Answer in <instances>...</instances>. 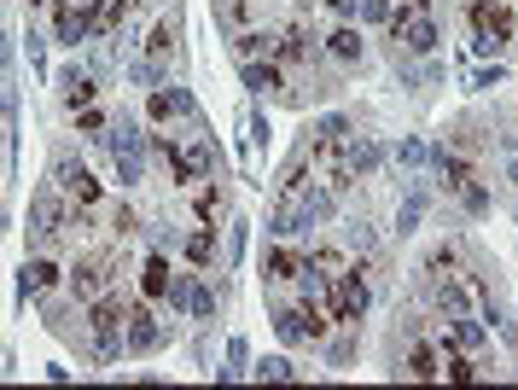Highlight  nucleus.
Instances as JSON below:
<instances>
[{"label":"nucleus","instance_id":"2eb2a0df","mask_svg":"<svg viewBox=\"0 0 518 390\" xmlns=\"http://www.w3.org/2000/svg\"><path fill=\"white\" fill-rule=\"evenodd\" d=\"M122 344H129V356H152L157 344H164V326H157V315L146 309H129V338H122Z\"/></svg>","mask_w":518,"mask_h":390},{"label":"nucleus","instance_id":"f03ea898","mask_svg":"<svg viewBox=\"0 0 518 390\" xmlns=\"http://www.w3.org/2000/svg\"><path fill=\"white\" fill-rule=\"evenodd\" d=\"M466 23H472L478 53H501L513 41V6H501V0H466Z\"/></svg>","mask_w":518,"mask_h":390},{"label":"nucleus","instance_id":"72a5a7b5","mask_svg":"<svg viewBox=\"0 0 518 390\" xmlns=\"http://www.w3.org/2000/svg\"><path fill=\"white\" fill-rule=\"evenodd\" d=\"M256 379H298V368H291L286 356H263L256 361Z\"/></svg>","mask_w":518,"mask_h":390},{"label":"nucleus","instance_id":"37998d69","mask_svg":"<svg viewBox=\"0 0 518 390\" xmlns=\"http://www.w3.org/2000/svg\"><path fill=\"white\" fill-rule=\"evenodd\" d=\"M496 82H501V65L496 70H472V88H496Z\"/></svg>","mask_w":518,"mask_h":390},{"label":"nucleus","instance_id":"09e8293b","mask_svg":"<svg viewBox=\"0 0 518 390\" xmlns=\"http://www.w3.org/2000/svg\"><path fill=\"white\" fill-rule=\"evenodd\" d=\"M0 175H6V164H0Z\"/></svg>","mask_w":518,"mask_h":390},{"label":"nucleus","instance_id":"cd10ccee","mask_svg":"<svg viewBox=\"0 0 518 390\" xmlns=\"http://www.w3.org/2000/svg\"><path fill=\"white\" fill-rule=\"evenodd\" d=\"M326 53H332V58H344V65H355V58H362V30L338 23V30L326 35Z\"/></svg>","mask_w":518,"mask_h":390},{"label":"nucleus","instance_id":"c9c22d12","mask_svg":"<svg viewBox=\"0 0 518 390\" xmlns=\"http://www.w3.org/2000/svg\"><path fill=\"white\" fill-rule=\"evenodd\" d=\"M169 309H192V274H169Z\"/></svg>","mask_w":518,"mask_h":390},{"label":"nucleus","instance_id":"393cba45","mask_svg":"<svg viewBox=\"0 0 518 390\" xmlns=\"http://www.w3.org/2000/svg\"><path fill=\"white\" fill-rule=\"evenodd\" d=\"M344 157H350V175H373L379 169V146L367 140V134H350V140H344Z\"/></svg>","mask_w":518,"mask_h":390},{"label":"nucleus","instance_id":"7ed1b4c3","mask_svg":"<svg viewBox=\"0 0 518 390\" xmlns=\"http://www.w3.org/2000/svg\"><path fill=\"white\" fill-rule=\"evenodd\" d=\"M390 35H397V47H408V53H431L437 47V23H431V0H402V6H390Z\"/></svg>","mask_w":518,"mask_h":390},{"label":"nucleus","instance_id":"5701e85b","mask_svg":"<svg viewBox=\"0 0 518 390\" xmlns=\"http://www.w3.org/2000/svg\"><path fill=\"white\" fill-rule=\"evenodd\" d=\"M245 88H256V93H286V76H280L274 58H251V65H245Z\"/></svg>","mask_w":518,"mask_h":390},{"label":"nucleus","instance_id":"c85d7f7f","mask_svg":"<svg viewBox=\"0 0 518 390\" xmlns=\"http://www.w3.org/2000/svg\"><path fill=\"white\" fill-rule=\"evenodd\" d=\"M169 53H175V18H157V23H152V41H146V58H152V65H164Z\"/></svg>","mask_w":518,"mask_h":390},{"label":"nucleus","instance_id":"a211bd4d","mask_svg":"<svg viewBox=\"0 0 518 390\" xmlns=\"http://www.w3.org/2000/svg\"><path fill=\"white\" fill-rule=\"evenodd\" d=\"M402 373H408V379H442V350H431L425 338H414L408 356H402Z\"/></svg>","mask_w":518,"mask_h":390},{"label":"nucleus","instance_id":"c756f323","mask_svg":"<svg viewBox=\"0 0 518 390\" xmlns=\"http://www.w3.org/2000/svg\"><path fill=\"white\" fill-rule=\"evenodd\" d=\"M344 268H350V262H344V251H332V245H320L315 257H309V274L320 279V286H332V279H338Z\"/></svg>","mask_w":518,"mask_h":390},{"label":"nucleus","instance_id":"4be33fe9","mask_svg":"<svg viewBox=\"0 0 518 390\" xmlns=\"http://www.w3.org/2000/svg\"><path fill=\"white\" fill-rule=\"evenodd\" d=\"M140 291L146 297H169V251H152V257H146V268H140Z\"/></svg>","mask_w":518,"mask_h":390},{"label":"nucleus","instance_id":"58836bf2","mask_svg":"<svg viewBox=\"0 0 518 390\" xmlns=\"http://www.w3.org/2000/svg\"><path fill=\"white\" fill-rule=\"evenodd\" d=\"M309 134H315V140H350V123H344V117H320Z\"/></svg>","mask_w":518,"mask_h":390},{"label":"nucleus","instance_id":"9b49d317","mask_svg":"<svg viewBox=\"0 0 518 390\" xmlns=\"http://www.w3.org/2000/svg\"><path fill=\"white\" fill-rule=\"evenodd\" d=\"M58 100H65V111H70V117L88 111V105H100V82H94V70H82V65L58 70Z\"/></svg>","mask_w":518,"mask_h":390},{"label":"nucleus","instance_id":"1a4fd4ad","mask_svg":"<svg viewBox=\"0 0 518 390\" xmlns=\"http://www.w3.org/2000/svg\"><path fill=\"white\" fill-rule=\"evenodd\" d=\"M332 321H344V326H355L367 315V274H355V268H344L338 279H332Z\"/></svg>","mask_w":518,"mask_h":390},{"label":"nucleus","instance_id":"de8ad7c7","mask_svg":"<svg viewBox=\"0 0 518 390\" xmlns=\"http://www.w3.org/2000/svg\"><path fill=\"white\" fill-rule=\"evenodd\" d=\"M23 6H41V0H23Z\"/></svg>","mask_w":518,"mask_h":390},{"label":"nucleus","instance_id":"ddd939ff","mask_svg":"<svg viewBox=\"0 0 518 390\" xmlns=\"http://www.w3.org/2000/svg\"><path fill=\"white\" fill-rule=\"evenodd\" d=\"M70 291H76V303L105 297V291H111V262H100V257H82L76 268H70Z\"/></svg>","mask_w":518,"mask_h":390},{"label":"nucleus","instance_id":"412c9836","mask_svg":"<svg viewBox=\"0 0 518 390\" xmlns=\"http://www.w3.org/2000/svg\"><path fill=\"white\" fill-rule=\"evenodd\" d=\"M274 58H286V65H309V58H315V35L303 30V23H291V30L274 41Z\"/></svg>","mask_w":518,"mask_h":390},{"label":"nucleus","instance_id":"f704fd0d","mask_svg":"<svg viewBox=\"0 0 518 390\" xmlns=\"http://www.w3.org/2000/svg\"><path fill=\"white\" fill-rule=\"evenodd\" d=\"M157 76H164V65H152V58H134V65H129L134 88H157Z\"/></svg>","mask_w":518,"mask_h":390},{"label":"nucleus","instance_id":"39448f33","mask_svg":"<svg viewBox=\"0 0 518 390\" xmlns=\"http://www.w3.org/2000/svg\"><path fill=\"white\" fill-rule=\"evenodd\" d=\"M175 187H199V181L216 175V140L210 134H187V140H175V164L164 169Z\"/></svg>","mask_w":518,"mask_h":390},{"label":"nucleus","instance_id":"a18cd8bd","mask_svg":"<svg viewBox=\"0 0 518 390\" xmlns=\"http://www.w3.org/2000/svg\"><path fill=\"white\" fill-rule=\"evenodd\" d=\"M332 12H338V18H355V12H362V0H326Z\"/></svg>","mask_w":518,"mask_h":390},{"label":"nucleus","instance_id":"20e7f679","mask_svg":"<svg viewBox=\"0 0 518 390\" xmlns=\"http://www.w3.org/2000/svg\"><path fill=\"white\" fill-rule=\"evenodd\" d=\"M100 140L111 146V164H117V181L122 187H134L140 181V164H146V134H140V123H129V117H117Z\"/></svg>","mask_w":518,"mask_h":390},{"label":"nucleus","instance_id":"473e14b6","mask_svg":"<svg viewBox=\"0 0 518 390\" xmlns=\"http://www.w3.org/2000/svg\"><path fill=\"white\" fill-rule=\"evenodd\" d=\"M397 164H402V169H419V164H425V140H419V134H402V140H397Z\"/></svg>","mask_w":518,"mask_h":390},{"label":"nucleus","instance_id":"a19ab883","mask_svg":"<svg viewBox=\"0 0 518 390\" xmlns=\"http://www.w3.org/2000/svg\"><path fill=\"white\" fill-rule=\"evenodd\" d=\"M245 356H251V350H245V338H228V361H233V368H239ZM233 368H221V379H233Z\"/></svg>","mask_w":518,"mask_h":390},{"label":"nucleus","instance_id":"b1692460","mask_svg":"<svg viewBox=\"0 0 518 390\" xmlns=\"http://www.w3.org/2000/svg\"><path fill=\"white\" fill-rule=\"evenodd\" d=\"M274 41L280 35H268V30H233V53L251 65V58H274Z\"/></svg>","mask_w":518,"mask_h":390},{"label":"nucleus","instance_id":"49530a36","mask_svg":"<svg viewBox=\"0 0 518 390\" xmlns=\"http://www.w3.org/2000/svg\"><path fill=\"white\" fill-rule=\"evenodd\" d=\"M6 70H12V35H0V82H6Z\"/></svg>","mask_w":518,"mask_h":390},{"label":"nucleus","instance_id":"4468645a","mask_svg":"<svg viewBox=\"0 0 518 390\" xmlns=\"http://www.w3.org/2000/svg\"><path fill=\"white\" fill-rule=\"evenodd\" d=\"M58 227H65V204H58V192H53V187H41V192L30 199V234L47 245V239H53Z\"/></svg>","mask_w":518,"mask_h":390},{"label":"nucleus","instance_id":"9d476101","mask_svg":"<svg viewBox=\"0 0 518 390\" xmlns=\"http://www.w3.org/2000/svg\"><path fill=\"white\" fill-rule=\"evenodd\" d=\"M146 111H152V123H199V105H192V93L175 88V82H157L152 100H146Z\"/></svg>","mask_w":518,"mask_h":390},{"label":"nucleus","instance_id":"a878e982","mask_svg":"<svg viewBox=\"0 0 518 390\" xmlns=\"http://www.w3.org/2000/svg\"><path fill=\"white\" fill-rule=\"evenodd\" d=\"M181 257H187L192 268H210V262H216V234H210V227H199V234H181Z\"/></svg>","mask_w":518,"mask_h":390},{"label":"nucleus","instance_id":"dca6fc26","mask_svg":"<svg viewBox=\"0 0 518 390\" xmlns=\"http://www.w3.org/2000/svg\"><path fill=\"white\" fill-rule=\"evenodd\" d=\"M263 274H268V286H291V279L303 286V274H309V257H298V251L274 245V251L263 257Z\"/></svg>","mask_w":518,"mask_h":390},{"label":"nucleus","instance_id":"6e6552de","mask_svg":"<svg viewBox=\"0 0 518 390\" xmlns=\"http://www.w3.org/2000/svg\"><path fill=\"white\" fill-rule=\"evenodd\" d=\"M122 326H129V309H122V297H94V315H88V332H94V350H100V361H117L122 350Z\"/></svg>","mask_w":518,"mask_h":390},{"label":"nucleus","instance_id":"ea45409f","mask_svg":"<svg viewBox=\"0 0 518 390\" xmlns=\"http://www.w3.org/2000/svg\"><path fill=\"white\" fill-rule=\"evenodd\" d=\"M192 315H199V321H210V315H216V291L199 286V279H192Z\"/></svg>","mask_w":518,"mask_h":390},{"label":"nucleus","instance_id":"4c0bfd02","mask_svg":"<svg viewBox=\"0 0 518 390\" xmlns=\"http://www.w3.org/2000/svg\"><path fill=\"white\" fill-rule=\"evenodd\" d=\"M111 117L100 111V105H88V111H76V134H105Z\"/></svg>","mask_w":518,"mask_h":390},{"label":"nucleus","instance_id":"f257e3e1","mask_svg":"<svg viewBox=\"0 0 518 390\" xmlns=\"http://www.w3.org/2000/svg\"><path fill=\"white\" fill-rule=\"evenodd\" d=\"M309 227H320V216H315L309 192H303V169H291L286 187H280V199H274V210H268V234L274 239H298V234H309Z\"/></svg>","mask_w":518,"mask_h":390},{"label":"nucleus","instance_id":"bb28decb","mask_svg":"<svg viewBox=\"0 0 518 390\" xmlns=\"http://www.w3.org/2000/svg\"><path fill=\"white\" fill-rule=\"evenodd\" d=\"M221 210H228V192H221L216 181H199V199H192V216H199V222L210 227V222H216Z\"/></svg>","mask_w":518,"mask_h":390},{"label":"nucleus","instance_id":"2f4dec72","mask_svg":"<svg viewBox=\"0 0 518 390\" xmlns=\"http://www.w3.org/2000/svg\"><path fill=\"white\" fill-rule=\"evenodd\" d=\"M454 199H460V204H466V210H472V216H484V210H489V187H484V181H478V175L466 181V187L454 192Z\"/></svg>","mask_w":518,"mask_h":390},{"label":"nucleus","instance_id":"79ce46f5","mask_svg":"<svg viewBox=\"0 0 518 390\" xmlns=\"http://www.w3.org/2000/svg\"><path fill=\"white\" fill-rule=\"evenodd\" d=\"M23 47H30V65H35V70H41V58H47V47H41V35H35V30H30V35H23Z\"/></svg>","mask_w":518,"mask_h":390},{"label":"nucleus","instance_id":"6ab92c4d","mask_svg":"<svg viewBox=\"0 0 518 390\" xmlns=\"http://www.w3.org/2000/svg\"><path fill=\"white\" fill-rule=\"evenodd\" d=\"M442 344H449V350H466V356H478V350H484V326H472L466 315H442Z\"/></svg>","mask_w":518,"mask_h":390},{"label":"nucleus","instance_id":"7c9ffc66","mask_svg":"<svg viewBox=\"0 0 518 390\" xmlns=\"http://www.w3.org/2000/svg\"><path fill=\"white\" fill-rule=\"evenodd\" d=\"M419 216H425V187H408V199L397 204V234H414Z\"/></svg>","mask_w":518,"mask_h":390},{"label":"nucleus","instance_id":"0eeeda50","mask_svg":"<svg viewBox=\"0 0 518 390\" xmlns=\"http://www.w3.org/2000/svg\"><path fill=\"white\" fill-rule=\"evenodd\" d=\"M268 315H274V332L286 338V344H315L320 332H326V321H320V309H315V297H303V303H268Z\"/></svg>","mask_w":518,"mask_h":390},{"label":"nucleus","instance_id":"423d86ee","mask_svg":"<svg viewBox=\"0 0 518 390\" xmlns=\"http://www.w3.org/2000/svg\"><path fill=\"white\" fill-rule=\"evenodd\" d=\"M53 181H58V192L76 204V222H88V216L100 210V181L88 175V164H76V157L58 152V157H53Z\"/></svg>","mask_w":518,"mask_h":390},{"label":"nucleus","instance_id":"c03bdc74","mask_svg":"<svg viewBox=\"0 0 518 390\" xmlns=\"http://www.w3.org/2000/svg\"><path fill=\"white\" fill-rule=\"evenodd\" d=\"M228 257H245V222H233V239H228Z\"/></svg>","mask_w":518,"mask_h":390},{"label":"nucleus","instance_id":"aec40b11","mask_svg":"<svg viewBox=\"0 0 518 390\" xmlns=\"http://www.w3.org/2000/svg\"><path fill=\"white\" fill-rule=\"evenodd\" d=\"M53 35L65 47H82V41H88V12L70 6V0H65V6H53Z\"/></svg>","mask_w":518,"mask_h":390},{"label":"nucleus","instance_id":"f3484780","mask_svg":"<svg viewBox=\"0 0 518 390\" xmlns=\"http://www.w3.org/2000/svg\"><path fill=\"white\" fill-rule=\"evenodd\" d=\"M53 286H58V268L47 262V257H35V262L18 268V297H23V303H30V297H47Z\"/></svg>","mask_w":518,"mask_h":390},{"label":"nucleus","instance_id":"f8f14e48","mask_svg":"<svg viewBox=\"0 0 518 390\" xmlns=\"http://www.w3.org/2000/svg\"><path fill=\"white\" fill-rule=\"evenodd\" d=\"M425 291H431V303H437V315H466V303H472V279H454V274H437V268H431Z\"/></svg>","mask_w":518,"mask_h":390},{"label":"nucleus","instance_id":"e433bc0d","mask_svg":"<svg viewBox=\"0 0 518 390\" xmlns=\"http://www.w3.org/2000/svg\"><path fill=\"white\" fill-rule=\"evenodd\" d=\"M263 146H268V117L251 111V123H245V152H263Z\"/></svg>","mask_w":518,"mask_h":390}]
</instances>
